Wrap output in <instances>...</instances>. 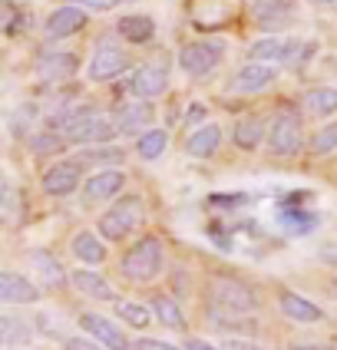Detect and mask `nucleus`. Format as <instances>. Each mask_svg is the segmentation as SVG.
Returning <instances> with one entry per match:
<instances>
[{
	"label": "nucleus",
	"mask_w": 337,
	"mask_h": 350,
	"mask_svg": "<svg viewBox=\"0 0 337 350\" xmlns=\"http://www.w3.org/2000/svg\"><path fill=\"white\" fill-rule=\"evenodd\" d=\"M59 126H63V133L70 142H79V146H96V142H109V139H116V122H109L106 116H99L93 113V106H79L73 113H66V116L59 119Z\"/></svg>",
	"instance_id": "obj_1"
},
{
	"label": "nucleus",
	"mask_w": 337,
	"mask_h": 350,
	"mask_svg": "<svg viewBox=\"0 0 337 350\" xmlns=\"http://www.w3.org/2000/svg\"><path fill=\"white\" fill-rule=\"evenodd\" d=\"M142 218H146L142 198L139 195H126V198H119L116 205L99 218V232H103L106 241H119V238L136 232L139 225H142Z\"/></svg>",
	"instance_id": "obj_2"
},
{
	"label": "nucleus",
	"mask_w": 337,
	"mask_h": 350,
	"mask_svg": "<svg viewBox=\"0 0 337 350\" xmlns=\"http://www.w3.org/2000/svg\"><path fill=\"white\" fill-rule=\"evenodd\" d=\"M162 271V241H159L156 234H149V238H142L133 245V252L122 254V274L129 278V281H152L156 274Z\"/></svg>",
	"instance_id": "obj_3"
},
{
	"label": "nucleus",
	"mask_w": 337,
	"mask_h": 350,
	"mask_svg": "<svg viewBox=\"0 0 337 350\" xmlns=\"http://www.w3.org/2000/svg\"><path fill=\"white\" fill-rule=\"evenodd\" d=\"M208 294H212V301H215L218 308H225V311H232V314L255 311V304H258L255 291L248 284L235 281V278H212Z\"/></svg>",
	"instance_id": "obj_4"
},
{
	"label": "nucleus",
	"mask_w": 337,
	"mask_h": 350,
	"mask_svg": "<svg viewBox=\"0 0 337 350\" xmlns=\"http://www.w3.org/2000/svg\"><path fill=\"white\" fill-rule=\"evenodd\" d=\"M301 116L291 113V109H281L271 122V129H268V149L275 152V156H295L297 149H301Z\"/></svg>",
	"instance_id": "obj_5"
},
{
	"label": "nucleus",
	"mask_w": 337,
	"mask_h": 350,
	"mask_svg": "<svg viewBox=\"0 0 337 350\" xmlns=\"http://www.w3.org/2000/svg\"><path fill=\"white\" fill-rule=\"evenodd\" d=\"M225 53V46L218 40H196V43H185L182 53H178V63L189 77H205L218 66V59Z\"/></svg>",
	"instance_id": "obj_6"
},
{
	"label": "nucleus",
	"mask_w": 337,
	"mask_h": 350,
	"mask_svg": "<svg viewBox=\"0 0 337 350\" xmlns=\"http://www.w3.org/2000/svg\"><path fill=\"white\" fill-rule=\"evenodd\" d=\"M165 86H169V70H165L162 63L139 66L136 73L129 77V83H126V90L139 99H156L159 93H165Z\"/></svg>",
	"instance_id": "obj_7"
},
{
	"label": "nucleus",
	"mask_w": 337,
	"mask_h": 350,
	"mask_svg": "<svg viewBox=\"0 0 337 350\" xmlns=\"http://www.w3.org/2000/svg\"><path fill=\"white\" fill-rule=\"evenodd\" d=\"M129 66V59L122 53V46H116L113 40L96 43V53L90 59V79H113Z\"/></svg>",
	"instance_id": "obj_8"
},
{
	"label": "nucleus",
	"mask_w": 337,
	"mask_h": 350,
	"mask_svg": "<svg viewBox=\"0 0 337 350\" xmlns=\"http://www.w3.org/2000/svg\"><path fill=\"white\" fill-rule=\"evenodd\" d=\"M275 77H278L275 66H268L265 59H255V63L241 66L232 77V93H261V90H268L275 83Z\"/></svg>",
	"instance_id": "obj_9"
},
{
	"label": "nucleus",
	"mask_w": 337,
	"mask_h": 350,
	"mask_svg": "<svg viewBox=\"0 0 337 350\" xmlns=\"http://www.w3.org/2000/svg\"><path fill=\"white\" fill-rule=\"evenodd\" d=\"M79 165H83V159H77V162H57V165H50V169L43 172V192L57 195V198L77 192V189H79Z\"/></svg>",
	"instance_id": "obj_10"
},
{
	"label": "nucleus",
	"mask_w": 337,
	"mask_h": 350,
	"mask_svg": "<svg viewBox=\"0 0 337 350\" xmlns=\"http://www.w3.org/2000/svg\"><path fill=\"white\" fill-rule=\"evenodd\" d=\"M83 27H86V14H83L79 7H59V10H53L50 20H46V37L66 40V37H73V33H79Z\"/></svg>",
	"instance_id": "obj_11"
},
{
	"label": "nucleus",
	"mask_w": 337,
	"mask_h": 350,
	"mask_svg": "<svg viewBox=\"0 0 337 350\" xmlns=\"http://www.w3.org/2000/svg\"><path fill=\"white\" fill-rule=\"evenodd\" d=\"M40 294L37 288L27 281V278H20L14 271H3L0 274V301L3 304H30V301H37Z\"/></svg>",
	"instance_id": "obj_12"
},
{
	"label": "nucleus",
	"mask_w": 337,
	"mask_h": 350,
	"mask_svg": "<svg viewBox=\"0 0 337 350\" xmlns=\"http://www.w3.org/2000/svg\"><path fill=\"white\" fill-rule=\"evenodd\" d=\"M83 327L93 334V340L106 344V347H116V350L126 347V334L119 331V327H113V324H109L106 317H99V314H83Z\"/></svg>",
	"instance_id": "obj_13"
},
{
	"label": "nucleus",
	"mask_w": 337,
	"mask_h": 350,
	"mask_svg": "<svg viewBox=\"0 0 337 350\" xmlns=\"http://www.w3.org/2000/svg\"><path fill=\"white\" fill-rule=\"evenodd\" d=\"M37 73L43 79H66L77 73V57L73 53H43L37 59Z\"/></svg>",
	"instance_id": "obj_14"
},
{
	"label": "nucleus",
	"mask_w": 337,
	"mask_h": 350,
	"mask_svg": "<svg viewBox=\"0 0 337 350\" xmlns=\"http://www.w3.org/2000/svg\"><path fill=\"white\" fill-rule=\"evenodd\" d=\"M281 311L297 324H317L324 317V311L317 304H311L308 297H301V294H281Z\"/></svg>",
	"instance_id": "obj_15"
},
{
	"label": "nucleus",
	"mask_w": 337,
	"mask_h": 350,
	"mask_svg": "<svg viewBox=\"0 0 337 350\" xmlns=\"http://www.w3.org/2000/svg\"><path fill=\"white\" fill-rule=\"evenodd\" d=\"M122 185H126L122 172H116V169H109V172H99V175H93V178L86 182V198H90V202L113 198V195H119V189H122Z\"/></svg>",
	"instance_id": "obj_16"
},
{
	"label": "nucleus",
	"mask_w": 337,
	"mask_h": 350,
	"mask_svg": "<svg viewBox=\"0 0 337 350\" xmlns=\"http://www.w3.org/2000/svg\"><path fill=\"white\" fill-rule=\"evenodd\" d=\"M218 142H221L218 126H202V129H196L192 136L185 139V152L196 156V159H208L218 149Z\"/></svg>",
	"instance_id": "obj_17"
},
{
	"label": "nucleus",
	"mask_w": 337,
	"mask_h": 350,
	"mask_svg": "<svg viewBox=\"0 0 337 350\" xmlns=\"http://www.w3.org/2000/svg\"><path fill=\"white\" fill-rule=\"evenodd\" d=\"M73 284H77L83 294L96 297V301H116V291H113V284H109L106 278L93 274V271H77V274H73Z\"/></svg>",
	"instance_id": "obj_18"
},
{
	"label": "nucleus",
	"mask_w": 337,
	"mask_h": 350,
	"mask_svg": "<svg viewBox=\"0 0 337 350\" xmlns=\"http://www.w3.org/2000/svg\"><path fill=\"white\" fill-rule=\"evenodd\" d=\"M119 37H126L129 43H149L152 33H156V23L152 17H122L116 23Z\"/></svg>",
	"instance_id": "obj_19"
},
{
	"label": "nucleus",
	"mask_w": 337,
	"mask_h": 350,
	"mask_svg": "<svg viewBox=\"0 0 337 350\" xmlns=\"http://www.w3.org/2000/svg\"><path fill=\"white\" fill-rule=\"evenodd\" d=\"M73 254H77L79 261H86V265H99V261H106V245L99 241L96 234L79 232L73 238Z\"/></svg>",
	"instance_id": "obj_20"
},
{
	"label": "nucleus",
	"mask_w": 337,
	"mask_h": 350,
	"mask_svg": "<svg viewBox=\"0 0 337 350\" xmlns=\"http://www.w3.org/2000/svg\"><path fill=\"white\" fill-rule=\"evenodd\" d=\"M149 116H152L149 106H139V103L136 106H119L116 109V129L126 133V136H129V133H139V129L149 122Z\"/></svg>",
	"instance_id": "obj_21"
},
{
	"label": "nucleus",
	"mask_w": 337,
	"mask_h": 350,
	"mask_svg": "<svg viewBox=\"0 0 337 350\" xmlns=\"http://www.w3.org/2000/svg\"><path fill=\"white\" fill-rule=\"evenodd\" d=\"M304 109L314 113V116H331V113H337V90L321 86V90L304 93Z\"/></svg>",
	"instance_id": "obj_22"
},
{
	"label": "nucleus",
	"mask_w": 337,
	"mask_h": 350,
	"mask_svg": "<svg viewBox=\"0 0 337 350\" xmlns=\"http://www.w3.org/2000/svg\"><path fill=\"white\" fill-rule=\"evenodd\" d=\"M291 53H295V43L278 40V37H265L252 46V57L255 59H291Z\"/></svg>",
	"instance_id": "obj_23"
},
{
	"label": "nucleus",
	"mask_w": 337,
	"mask_h": 350,
	"mask_svg": "<svg viewBox=\"0 0 337 350\" xmlns=\"http://www.w3.org/2000/svg\"><path fill=\"white\" fill-rule=\"evenodd\" d=\"M152 314L159 317V324H165V327H172V331H182V327H185L182 311H178V304L172 301V297H162V294H156V297H152Z\"/></svg>",
	"instance_id": "obj_24"
},
{
	"label": "nucleus",
	"mask_w": 337,
	"mask_h": 350,
	"mask_svg": "<svg viewBox=\"0 0 337 350\" xmlns=\"http://www.w3.org/2000/svg\"><path fill=\"white\" fill-rule=\"evenodd\" d=\"M30 261L37 265V271L43 274V281H46V284L59 288V284L66 281V274H63V265H59L57 258H50L46 252H33V254H30Z\"/></svg>",
	"instance_id": "obj_25"
},
{
	"label": "nucleus",
	"mask_w": 337,
	"mask_h": 350,
	"mask_svg": "<svg viewBox=\"0 0 337 350\" xmlns=\"http://www.w3.org/2000/svg\"><path fill=\"white\" fill-rule=\"evenodd\" d=\"M261 139H265V122L261 119H241L235 126V146H241V149H255Z\"/></svg>",
	"instance_id": "obj_26"
},
{
	"label": "nucleus",
	"mask_w": 337,
	"mask_h": 350,
	"mask_svg": "<svg viewBox=\"0 0 337 350\" xmlns=\"http://www.w3.org/2000/svg\"><path fill=\"white\" fill-rule=\"evenodd\" d=\"M165 146H169V136L162 133V129H149V133H142L136 142V152L142 159H159L165 152Z\"/></svg>",
	"instance_id": "obj_27"
},
{
	"label": "nucleus",
	"mask_w": 337,
	"mask_h": 350,
	"mask_svg": "<svg viewBox=\"0 0 337 350\" xmlns=\"http://www.w3.org/2000/svg\"><path fill=\"white\" fill-rule=\"evenodd\" d=\"M291 14V0H255V20L261 23H278Z\"/></svg>",
	"instance_id": "obj_28"
},
{
	"label": "nucleus",
	"mask_w": 337,
	"mask_h": 350,
	"mask_svg": "<svg viewBox=\"0 0 337 350\" xmlns=\"http://www.w3.org/2000/svg\"><path fill=\"white\" fill-rule=\"evenodd\" d=\"M119 317H122L126 324L139 327V331L152 324V314H149V308H142V304H133V301H122V304H119Z\"/></svg>",
	"instance_id": "obj_29"
},
{
	"label": "nucleus",
	"mask_w": 337,
	"mask_h": 350,
	"mask_svg": "<svg viewBox=\"0 0 337 350\" xmlns=\"http://www.w3.org/2000/svg\"><path fill=\"white\" fill-rule=\"evenodd\" d=\"M334 149H337V122H331V126L317 129V136L311 139V152H314V156H327V152H334Z\"/></svg>",
	"instance_id": "obj_30"
},
{
	"label": "nucleus",
	"mask_w": 337,
	"mask_h": 350,
	"mask_svg": "<svg viewBox=\"0 0 337 350\" xmlns=\"http://www.w3.org/2000/svg\"><path fill=\"white\" fill-rule=\"evenodd\" d=\"M83 162H99V165H106V162H122V149H86V152H79Z\"/></svg>",
	"instance_id": "obj_31"
},
{
	"label": "nucleus",
	"mask_w": 337,
	"mask_h": 350,
	"mask_svg": "<svg viewBox=\"0 0 337 350\" xmlns=\"http://www.w3.org/2000/svg\"><path fill=\"white\" fill-rule=\"evenodd\" d=\"M317 258H321L327 268H337V241H331V245H321V248H317Z\"/></svg>",
	"instance_id": "obj_32"
},
{
	"label": "nucleus",
	"mask_w": 337,
	"mask_h": 350,
	"mask_svg": "<svg viewBox=\"0 0 337 350\" xmlns=\"http://www.w3.org/2000/svg\"><path fill=\"white\" fill-rule=\"evenodd\" d=\"M133 347H139V350H169L172 344H165V340H149V337H142V340H136Z\"/></svg>",
	"instance_id": "obj_33"
},
{
	"label": "nucleus",
	"mask_w": 337,
	"mask_h": 350,
	"mask_svg": "<svg viewBox=\"0 0 337 350\" xmlns=\"http://www.w3.org/2000/svg\"><path fill=\"white\" fill-rule=\"evenodd\" d=\"M73 3H83V7H93V10H109V7H116L119 0H73Z\"/></svg>",
	"instance_id": "obj_34"
},
{
	"label": "nucleus",
	"mask_w": 337,
	"mask_h": 350,
	"mask_svg": "<svg viewBox=\"0 0 337 350\" xmlns=\"http://www.w3.org/2000/svg\"><path fill=\"white\" fill-rule=\"evenodd\" d=\"M202 116H205V106H198L196 103V106H192V113H189V122H196V119H202Z\"/></svg>",
	"instance_id": "obj_35"
},
{
	"label": "nucleus",
	"mask_w": 337,
	"mask_h": 350,
	"mask_svg": "<svg viewBox=\"0 0 337 350\" xmlns=\"http://www.w3.org/2000/svg\"><path fill=\"white\" fill-rule=\"evenodd\" d=\"M311 3H334V0H311Z\"/></svg>",
	"instance_id": "obj_36"
},
{
	"label": "nucleus",
	"mask_w": 337,
	"mask_h": 350,
	"mask_svg": "<svg viewBox=\"0 0 337 350\" xmlns=\"http://www.w3.org/2000/svg\"><path fill=\"white\" fill-rule=\"evenodd\" d=\"M119 3H136V0H119Z\"/></svg>",
	"instance_id": "obj_37"
},
{
	"label": "nucleus",
	"mask_w": 337,
	"mask_h": 350,
	"mask_svg": "<svg viewBox=\"0 0 337 350\" xmlns=\"http://www.w3.org/2000/svg\"><path fill=\"white\" fill-rule=\"evenodd\" d=\"M334 291H337V284H334Z\"/></svg>",
	"instance_id": "obj_38"
}]
</instances>
